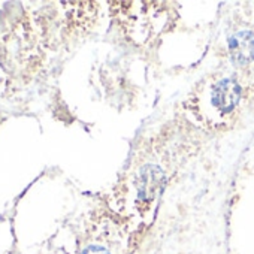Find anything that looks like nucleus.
<instances>
[{
  "label": "nucleus",
  "instance_id": "nucleus-1",
  "mask_svg": "<svg viewBox=\"0 0 254 254\" xmlns=\"http://www.w3.org/2000/svg\"><path fill=\"white\" fill-rule=\"evenodd\" d=\"M242 93V84L235 75L208 78L191 93L189 106L206 126L220 127L241 105Z\"/></svg>",
  "mask_w": 254,
  "mask_h": 254
},
{
  "label": "nucleus",
  "instance_id": "nucleus-4",
  "mask_svg": "<svg viewBox=\"0 0 254 254\" xmlns=\"http://www.w3.org/2000/svg\"><path fill=\"white\" fill-rule=\"evenodd\" d=\"M82 254H111V253L100 245H90L82 251Z\"/></svg>",
  "mask_w": 254,
  "mask_h": 254
},
{
  "label": "nucleus",
  "instance_id": "nucleus-3",
  "mask_svg": "<svg viewBox=\"0 0 254 254\" xmlns=\"http://www.w3.org/2000/svg\"><path fill=\"white\" fill-rule=\"evenodd\" d=\"M229 50L232 54V60L236 64H247L254 59V36L248 32H242L235 35L230 39Z\"/></svg>",
  "mask_w": 254,
  "mask_h": 254
},
{
  "label": "nucleus",
  "instance_id": "nucleus-2",
  "mask_svg": "<svg viewBox=\"0 0 254 254\" xmlns=\"http://www.w3.org/2000/svg\"><path fill=\"white\" fill-rule=\"evenodd\" d=\"M118 21L124 33L130 39L144 45L156 35L162 33L171 20L169 8L166 3L156 2H117Z\"/></svg>",
  "mask_w": 254,
  "mask_h": 254
}]
</instances>
